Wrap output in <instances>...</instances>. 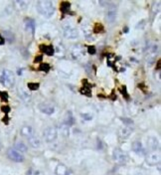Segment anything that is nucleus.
<instances>
[{
	"label": "nucleus",
	"mask_w": 161,
	"mask_h": 175,
	"mask_svg": "<svg viewBox=\"0 0 161 175\" xmlns=\"http://www.w3.org/2000/svg\"><path fill=\"white\" fill-rule=\"evenodd\" d=\"M36 8L38 12L46 18L52 17L55 13V7L50 0H40V1H38Z\"/></svg>",
	"instance_id": "1"
},
{
	"label": "nucleus",
	"mask_w": 161,
	"mask_h": 175,
	"mask_svg": "<svg viewBox=\"0 0 161 175\" xmlns=\"http://www.w3.org/2000/svg\"><path fill=\"white\" fill-rule=\"evenodd\" d=\"M0 84H2L6 88H12L15 84L13 73L9 70L0 71Z\"/></svg>",
	"instance_id": "2"
},
{
	"label": "nucleus",
	"mask_w": 161,
	"mask_h": 175,
	"mask_svg": "<svg viewBox=\"0 0 161 175\" xmlns=\"http://www.w3.org/2000/svg\"><path fill=\"white\" fill-rule=\"evenodd\" d=\"M63 33H64V36L67 38V39H76V38H78V36H79L78 30L71 24H67L64 26Z\"/></svg>",
	"instance_id": "3"
},
{
	"label": "nucleus",
	"mask_w": 161,
	"mask_h": 175,
	"mask_svg": "<svg viewBox=\"0 0 161 175\" xmlns=\"http://www.w3.org/2000/svg\"><path fill=\"white\" fill-rule=\"evenodd\" d=\"M157 53H158L157 45H151V46H149L147 48V50H146V60L149 63V65H151L155 61Z\"/></svg>",
	"instance_id": "4"
},
{
	"label": "nucleus",
	"mask_w": 161,
	"mask_h": 175,
	"mask_svg": "<svg viewBox=\"0 0 161 175\" xmlns=\"http://www.w3.org/2000/svg\"><path fill=\"white\" fill-rule=\"evenodd\" d=\"M112 156H113V160L117 163H119V164H124V163L127 161V155L125 154L120 148L115 149Z\"/></svg>",
	"instance_id": "5"
},
{
	"label": "nucleus",
	"mask_w": 161,
	"mask_h": 175,
	"mask_svg": "<svg viewBox=\"0 0 161 175\" xmlns=\"http://www.w3.org/2000/svg\"><path fill=\"white\" fill-rule=\"evenodd\" d=\"M58 136V131L55 127H48L44 131V138L47 142H52Z\"/></svg>",
	"instance_id": "6"
},
{
	"label": "nucleus",
	"mask_w": 161,
	"mask_h": 175,
	"mask_svg": "<svg viewBox=\"0 0 161 175\" xmlns=\"http://www.w3.org/2000/svg\"><path fill=\"white\" fill-rule=\"evenodd\" d=\"M7 155H8V157L14 162H23L24 161V156H23L20 152H18L17 150L13 149V148H10V149L7 150Z\"/></svg>",
	"instance_id": "7"
},
{
	"label": "nucleus",
	"mask_w": 161,
	"mask_h": 175,
	"mask_svg": "<svg viewBox=\"0 0 161 175\" xmlns=\"http://www.w3.org/2000/svg\"><path fill=\"white\" fill-rule=\"evenodd\" d=\"M160 161V153L159 151H152L146 156V162L149 165H156Z\"/></svg>",
	"instance_id": "8"
},
{
	"label": "nucleus",
	"mask_w": 161,
	"mask_h": 175,
	"mask_svg": "<svg viewBox=\"0 0 161 175\" xmlns=\"http://www.w3.org/2000/svg\"><path fill=\"white\" fill-rule=\"evenodd\" d=\"M38 108L41 112L45 113V115H53L55 112V108L54 106L50 105L47 103H41L38 105Z\"/></svg>",
	"instance_id": "9"
},
{
	"label": "nucleus",
	"mask_w": 161,
	"mask_h": 175,
	"mask_svg": "<svg viewBox=\"0 0 161 175\" xmlns=\"http://www.w3.org/2000/svg\"><path fill=\"white\" fill-rule=\"evenodd\" d=\"M117 18V6L115 5H110L108 7V11H106V20L108 22L112 23Z\"/></svg>",
	"instance_id": "10"
},
{
	"label": "nucleus",
	"mask_w": 161,
	"mask_h": 175,
	"mask_svg": "<svg viewBox=\"0 0 161 175\" xmlns=\"http://www.w3.org/2000/svg\"><path fill=\"white\" fill-rule=\"evenodd\" d=\"M132 132V128L130 126H124L121 127V128L118 131V135H119V138H129V135L131 134Z\"/></svg>",
	"instance_id": "11"
},
{
	"label": "nucleus",
	"mask_w": 161,
	"mask_h": 175,
	"mask_svg": "<svg viewBox=\"0 0 161 175\" xmlns=\"http://www.w3.org/2000/svg\"><path fill=\"white\" fill-rule=\"evenodd\" d=\"M20 133L21 135L23 136H26V138H31L33 136V128L32 126H30V125H24V126H22V128H21L20 131Z\"/></svg>",
	"instance_id": "12"
},
{
	"label": "nucleus",
	"mask_w": 161,
	"mask_h": 175,
	"mask_svg": "<svg viewBox=\"0 0 161 175\" xmlns=\"http://www.w3.org/2000/svg\"><path fill=\"white\" fill-rule=\"evenodd\" d=\"M35 21L33 20L31 18H27L25 20V28L27 31L31 32L33 35H34V32H35Z\"/></svg>",
	"instance_id": "13"
},
{
	"label": "nucleus",
	"mask_w": 161,
	"mask_h": 175,
	"mask_svg": "<svg viewBox=\"0 0 161 175\" xmlns=\"http://www.w3.org/2000/svg\"><path fill=\"white\" fill-rule=\"evenodd\" d=\"M131 147H132V150L136 153H143L144 152V148L142 146V143H141L140 141H134V142H132Z\"/></svg>",
	"instance_id": "14"
},
{
	"label": "nucleus",
	"mask_w": 161,
	"mask_h": 175,
	"mask_svg": "<svg viewBox=\"0 0 161 175\" xmlns=\"http://www.w3.org/2000/svg\"><path fill=\"white\" fill-rule=\"evenodd\" d=\"M56 174L57 175H69V170L67 166H65L64 164H59L56 167Z\"/></svg>",
	"instance_id": "15"
},
{
	"label": "nucleus",
	"mask_w": 161,
	"mask_h": 175,
	"mask_svg": "<svg viewBox=\"0 0 161 175\" xmlns=\"http://www.w3.org/2000/svg\"><path fill=\"white\" fill-rule=\"evenodd\" d=\"M40 50L44 52L46 55L48 56H53L54 55V47L53 46H46V45H41L40 46Z\"/></svg>",
	"instance_id": "16"
},
{
	"label": "nucleus",
	"mask_w": 161,
	"mask_h": 175,
	"mask_svg": "<svg viewBox=\"0 0 161 175\" xmlns=\"http://www.w3.org/2000/svg\"><path fill=\"white\" fill-rule=\"evenodd\" d=\"M15 150H17L18 152H26V151L28 150V147H27V145L24 143V142H22V141H18V142H16L15 143Z\"/></svg>",
	"instance_id": "17"
},
{
	"label": "nucleus",
	"mask_w": 161,
	"mask_h": 175,
	"mask_svg": "<svg viewBox=\"0 0 161 175\" xmlns=\"http://www.w3.org/2000/svg\"><path fill=\"white\" fill-rule=\"evenodd\" d=\"M148 145L153 151H156V149H158V148H159L158 141H157V139H156L155 138H148Z\"/></svg>",
	"instance_id": "18"
},
{
	"label": "nucleus",
	"mask_w": 161,
	"mask_h": 175,
	"mask_svg": "<svg viewBox=\"0 0 161 175\" xmlns=\"http://www.w3.org/2000/svg\"><path fill=\"white\" fill-rule=\"evenodd\" d=\"M19 96H20V98L22 99L25 103H28V101L31 100V96L23 89H19Z\"/></svg>",
	"instance_id": "19"
},
{
	"label": "nucleus",
	"mask_w": 161,
	"mask_h": 175,
	"mask_svg": "<svg viewBox=\"0 0 161 175\" xmlns=\"http://www.w3.org/2000/svg\"><path fill=\"white\" fill-rule=\"evenodd\" d=\"M64 124H67L68 126H71V125H73L75 124V119H74V117H73V115L71 112H67V115H66V117H65V122H64Z\"/></svg>",
	"instance_id": "20"
},
{
	"label": "nucleus",
	"mask_w": 161,
	"mask_h": 175,
	"mask_svg": "<svg viewBox=\"0 0 161 175\" xmlns=\"http://www.w3.org/2000/svg\"><path fill=\"white\" fill-rule=\"evenodd\" d=\"M4 40H7V41L9 42V43H12L14 42V39H15V37H14V34L11 31H8V30H5V31H3V36Z\"/></svg>",
	"instance_id": "21"
},
{
	"label": "nucleus",
	"mask_w": 161,
	"mask_h": 175,
	"mask_svg": "<svg viewBox=\"0 0 161 175\" xmlns=\"http://www.w3.org/2000/svg\"><path fill=\"white\" fill-rule=\"evenodd\" d=\"M28 140H29V144L32 146V147L34 148H37L40 146V140L39 138H35V136H31V138H28Z\"/></svg>",
	"instance_id": "22"
},
{
	"label": "nucleus",
	"mask_w": 161,
	"mask_h": 175,
	"mask_svg": "<svg viewBox=\"0 0 161 175\" xmlns=\"http://www.w3.org/2000/svg\"><path fill=\"white\" fill-rule=\"evenodd\" d=\"M60 131H61V133H62L64 136H66V138L70 135V126H68L67 124H61Z\"/></svg>",
	"instance_id": "23"
},
{
	"label": "nucleus",
	"mask_w": 161,
	"mask_h": 175,
	"mask_svg": "<svg viewBox=\"0 0 161 175\" xmlns=\"http://www.w3.org/2000/svg\"><path fill=\"white\" fill-rule=\"evenodd\" d=\"M70 7H71V3L70 2H67V1H64L61 3V11L63 13H67L69 10H70Z\"/></svg>",
	"instance_id": "24"
},
{
	"label": "nucleus",
	"mask_w": 161,
	"mask_h": 175,
	"mask_svg": "<svg viewBox=\"0 0 161 175\" xmlns=\"http://www.w3.org/2000/svg\"><path fill=\"white\" fill-rule=\"evenodd\" d=\"M80 93L82 94H86L87 97H91L92 96L91 87H83L82 89L80 90Z\"/></svg>",
	"instance_id": "25"
},
{
	"label": "nucleus",
	"mask_w": 161,
	"mask_h": 175,
	"mask_svg": "<svg viewBox=\"0 0 161 175\" xmlns=\"http://www.w3.org/2000/svg\"><path fill=\"white\" fill-rule=\"evenodd\" d=\"M15 5H17L18 9H26V7L28 5V1H15L14 2Z\"/></svg>",
	"instance_id": "26"
},
{
	"label": "nucleus",
	"mask_w": 161,
	"mask_h": 175,
	"mask_svg": "<svg viewBox=\"0 0 161 175\" xmlns=\"http://www.w3.org/2000/svg\"><path fill=\"white\" fill-rule=\"evenodd\" d=\"M39 71L41 72H49L50 71V65L48 63H41V65L39 66Z\"/></svg>",
	"instance_id": "27"
},
{
	"label": "nucleus",
	"mask_w": 161,
	"mask_h": 175,
	"mask_svg": "<svg viewBox=\"0 0 161 175\" xmlns=\"http://www.w3.org/2000/svg\"><path fill=\"white\" fill-rule=\"evenodd\" d=\"M27 87H28V89L31 90V91H37V90L39 89L40 85L38 84V83H28Z\"/></svg>",
	"instance_id": "28"
},
{
	"label": "nucleus",
	"mask_w": 161,
	"mask_h": 175,
	"mask_svg": "<svg viewBox=\"0 0 161 175\" xmlns=\"http://www.w3.org/2000/svg\"><path fill=\"white\" fill-rule=\"evenodd\" d=\"M103 25H101L99 23H96V24L94 25V33H101V32H103Z\"/></svg>",
	"instance_id": "29"
},
{
	"label": "nucleus",
	"mask_w": 161,
	"mask_h": 175,
	"mask_svg": "<svg viewBox=\"0 0 161 175\" xmlns=\"http://www.w3.org/2000/svg\"><path fill=\"white\" fill-rule=\"evenodd\" d=\"M82 117L86 120H91L93 119V115L91 113H82Z\"/></svg>",
	"instance_id": "30"
},
{
	"label": "nucleus",
	"mask_w": 161,
	"mask_h": 175,
	"mask_svg": "<svg viewBox=\"0 0 161 175\" xmlns=\"http://www.w3.org/2000/svg\"><path fill=\"white\" fill-rule=\"evenodd\" d=\"M96 48H94V46H89L87 47V53L91 54V55H94V54H96Z\"/></svg>",
	"instance_id": "31"
},
{
	"label": "nucleus",
	"mask_w": 161,
	"mask_h": 175,
	"mask_svg": "<svg viewBox=\"0 0 161 175\" xmlns=\"http://www.w3.org/2000/svg\"><path fill=\"white\" fill-rule=\"evenodd\" d=\"M0 96H1V98H2V101H8V94L5 93V92H3V93L0 94Z\"/></svg>",
	"instance_id": "32"
},
{
	"label": "nucleus",
	"mask_w": 161,
	"mask_h": 175,
	"mask_svg": "<svg viewBox=\"0 0 161 175\" xmlns=\"http://www.w3.org/2000/svg\"><path fill=\"white\" fill-rule=\"evenodd\" d=\"M1 110L3 112H5V113H8L9 112H10V108H9L8 106H3L1 108Z\"/></svg>",
	"instance_id": "33"
},
{
	"label": "nucleus",
	"mask_w": 161,
	"mask_h": 175,
	"mask_svg": "<svg viewBox=\"0 0 161 175\" xmlns=\"http://www.w3.org/2000/svg\"><path fill=\"white\" fill-rule=\"evenodd\" d=\"M38 173H39V172L35 171V170H33V169H29L27 171V175H38Z\"/></svg>",
	"instance_id": "34"
},
{
	"label": "nucleus",
	"mask_w": 161,
	"mask_h": 175,
	"mask_svg": "<svg viewBox=\"0 0 161 175\" xmlns=\"http://www.w3.org/2000/svg\"><path fill=\"white\" fill-rule=\"evenodd\" d=\"M122 120H124V124H126L127 126H128V125H130V124H133V122H132V120L127 119H124Z\"/></svg>",
	"instance_id": "35"
},
{
	"label": "nucleus",
	"mask_w": 161,
	"mask_h": 175,
	"mask_svg": "<svg viewBox=\"0 0 161 175\" xmlns=\"http://www.w3.org/2000/svg\"><path fill=\"white\" fill-rule=\"evenodd\" d=\"M42 59H43V57L42 56H38L36 59H35V63H39V62H42Z\"/></svg>",
	"instance_id": "36"
},
{
	"label": "nucleus",
	"mask_w": 161,
	"mask_h": 175,
	"mask_svg": "<svg viewBox=\"0 0 161 175\" xmlns=\"http://www.w3.org/2000/svg\"><path fill=\"white\" fill-rule=\"evenodd\" d=\"M4 42H5V40H4V38L2 37V35H0V45H3Z\"/></svg>",
	"instance_id": "37"
},
{
	"label": "nucleus",
	"mask_w": 161,
	"mask_h": 175,
	"mask_svg": "<svg viewBox=\"0 0 161 175\" xmlns=\"http://www.w3.org/2000/svg\"><path fill=\"white\" fill-rule=\"evenodd\" d=\"M157 69L160 70V61H158L157 62Z\"/></svg>",
	"instance_id": "38"
},
{
	"label": "nucleus",
	"mask_w": 161,
	"mask_h": 175,
	"mask_svg": "<svg viewBox=\"0 0 161 175\" xmlns=\"http://www.w3.org/2000/svg\"><path fill=\"white\" fill-rule=\"evenodd\" d=\"M133 175H143V174L140 173V172H138V173H135V174H133Z\"/></svg>",
	"instance_id": "39"
},
{
	"label": "nucleus",
	"mask_w": 161,
	"mask_h": 175,
	"mask_svg": "<svg viewBox=\"0 0 161 175\" xmlns=\"http://www.w3.org/2000/svg\"><path fill=\"white\" fill-rule=\"evenodd\" d=\"M0 148H1V143H0Z\"/></svg>",
	"instance_id": "40"
},
{
	"label": "nucleus",
	"mask_w": 161,
	"mask_h": 175,
	"mask_svg": "<svg viewBox=\"0 0 161 175\" xmlns=\"http://www.w3.org/2000/svg\"><path fill=\"white\" fill-rule=\"evenodd\" d=\"M0 94H1V93H0Z\"/></svg>",
	"instance_id": "41"
}]
</instances>
